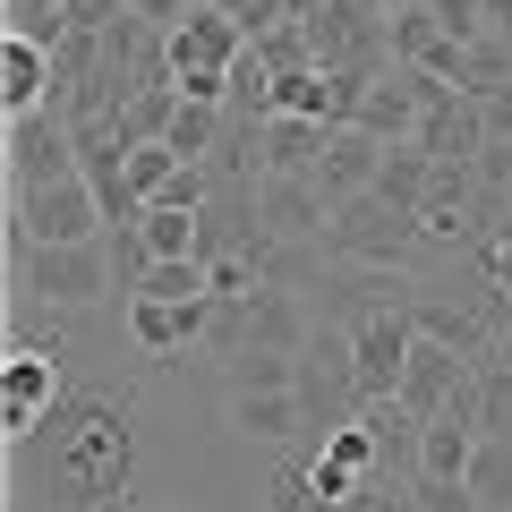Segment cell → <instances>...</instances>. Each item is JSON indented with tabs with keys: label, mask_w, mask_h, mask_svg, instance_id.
Returning a JSON list of instances; mask_svg holds the SVG:
<instances>
[{
	"label": "cell",
	"mask_w": 512,
	"mask_h": 512,
	"mask_svg": "<svg viewBox=\"0 0 512 512\" xmlns=\"http://www.w3.org/2000/svg\"><path fill=\"white\" fill-rule=\"evenodd\" d=\"M9 291L43 299V308H94L111 291V239H35V248H9Z\"/></svg>",
	"instance_id": "1"
},
{
	"label": "cell",
	"mask_w": 512,
	"mask_h": 512,
	"mask_svg": "<svg viewBox=\"0 0 512 512\" xmlns=\"http://www.w3.org/2000/svg\"><path fill=\"white\" fill-rule=\"evenodd\" d=\"M419 214L410 205H393V197H342L333 205V222H325V239L316 248L333 256V265H410V248H419Z\"/></svg>",
	"instance_id": "2"
},
{
	"label": "cell",
	"mask_w": 512,
	"mask_h": 512,
	"mask_svg": "<svg viewBox=\"0 0 512 512\" xmlns=\"http://www.w3.org/2000/svg\"><path fill=\"white\" fill-rule=\"evenodd\" d=\"M52 180H86L77 120H69L60 103L9 111V188H52Z\"/></svg>",
	"instance_id": "3"
},
{
	"label": "cell",
	"mask_w": 512,
	"mask_h": 512,
	"mask_svg": "<svg viewBox=\"0 0 512 512\" xmlns=\"http://www.w3.org/2000/svg\"><path fill=\"white\" fill-rule=\"evenodd\" d=\"M410 350H419L410 299H384V308H359V316H350V367H359V402H393V393H402Z\"/></svg>",
	"instance_id": "4"
},
{
	"label": "cell",
	"mask_w": 512,
	"mask_h": 512,
	"mask_svg": "<svg viewBox=\"0 0 512 512\" xmlns=\"http://www.w3.org/2000/svg\"><path fill=\"white\" fill-rule=\"evenodd\" d=\"M103 231V197L94 180H52V188H9V248H35V239H94Z\"/></svg>",
	"instance_id": "5"
},
{
	"label": "cell",
	"mask_w": 512,
	"mask_h": 512,
	"mask_svg": "<svg viewBox=\"0 0 512 512\" xmlns=\"http://www.w3.org/2000/svg\"><path fill=\"white\" fill-rule=\"evenodd\" d=\"M60 350H9L0 359V427H9V444H26L43 419L60 410Z\"/></svg>",
	"instance_id": "6"
},
{
	"label": "cell",
	"mask_w": 512,
	"mask_h": 512,
	"mask_svg": "<svg viewBox=\"0 0 512 512\" xmlns=\"http://www.w3.org/2000/svg\"><path fill=\"white\" fill-rule=\"evenodd\" d=\"M248 18H231V9H214V0H197L180 26H163V60L171 69H239L248 60Z\"/></svg>",
	"instance_id": "7"
},
{
	"label": "cell",
	"mask_w": 512,
	"mask_h": 512,
	"mask_svg": "<svg viewBox=\"0 0 512 512\" xmlns=\"http://www.w3.org/2000/svg\"><path fill=\"white\" fill-rule=\"evenodd\" d=\"M256 222H265V239H325V222H333V197H325V180L316 171H265L256 180Z\"/></svg>",
	"instance_id": "8"
},
{
	"label": "cell",
	"mask_w": 512,
	"mask_h": 512,
	"mask_svg": "<svg viewBox=\"0 0 512 512\" xmlns=\"http://www.w3.org/2000/svg\"><path fill=\"white\" fill-rule=\"evenodd\" d=\"M128 333L154 359H188L214 333V299H128Z\"/></svg>",
	"instance_id": "9"
},
{
	"label": "cell",
	"mask_w": 512,
	"mask_h": 512,
	"mask_svg": "<svg viewBox=\"0 0 512 512\" xmlns=\"http://www.w3.org/2000/svg\"><path fill=\"white\" fill-rule=\"evenodd\" d=\"M478 376V359H461L453 342H427L419 333V350H410V367H402V393L393 402L410 410V419H436V410H453V393Z\"/></svg>",
	"instance_id": "10"
},
{
	"label": "cell",
	"mask_w": 512,
	"mask_h": 512,
	"mask_svg": "<svg viewBox=\"0 0 512 512\" xmlns=\"http://www.w3.org/2000/svg\"><path fill=\"white\" fill-rule=\"evenodd\" d=\"M222 427L248 444H282L308 427V402H299V384H256V393H222Z\"/></svg>",
	"instance_id": "11"
},
{
	"label": "cell",
	"mask_w": 512,
	"mask_h": 512,
	"mask_svg": "<svg viewBox=\"0 0 512 512\" xmlns=\"http://www.w3.org/2000/svg\"><path fill=\"white\" fill-rule=\"evenodd\" d=\"M60 60H52V43H26V35H9L0 43V103L9 111H35V103H60Z\"/></svg>",
	"instance_id": "12"
},
{
	"label": "cell",
	"mask_w": 512,
	"mask_h": 512,
	"mask_svg": "<svg viewBox=\"0 0 512 512\" xmlns=\"http://www.w3.org/2000/svg\"><path fill=\"white\" fill-rule=\"evenodd\" d=\"M470 453H478L470 410H436V419L419 427V478H470Z\"/></svg>",
	"instance_id": "13"
},
{
	"label": "cell",
	"mask_w": 512,
	"mask_h": 512,
	"mask_svg": "<svg viewBox=\"0 0 512 512\" xmlns=\"http://www.w3.org/2000/svg\"><path fill=\"white\" fill-rule=\"evenodd\" d=\"M427 188H436V154H427L419 137H393V146H384V171H376V197H393V205L419 214Z\"/></svg>",
	"instance_id": "14"
},
{
	"label": "cell",
	"mask_w": 512,
	"mask_h": 512,
	"mask_svg": "<svg viewBox=\"0 0 512 512\" xmlns=\"http://www.w3.org/2000/svg\"><path fill=\"white\" fill-rule=\"evenodd\" d=\"M128 299H214V265L205 256H154L146 274L128 282Z\"/></svg>",
	"instance_id": "15"
},
{
	"label": "cell",
	"mask_w": 512,
	"mask_h": 512,
	"mask_svg": "<svg viewBox=\"0 0 512 512\" xmlns=\"http://www.w3.org/2000/svg\"><path fill=\"white\" fill-rule=\"evenodd\" d=\"M470 487H478V504H487V512H512V444H504V436H478Z\"/></svg>",
	"instance_id": "16"
},
{
	"label": "cell",
	"mask_w": 512,
	"mask_h": 512,
	"mask_svg": "<svg viewBox=\"0 0 512 512\" xmlns=\"http://www.w3.org/2000/svg\"><path fill=\"white\" fill-rule=\"evenodd\" d=\"M137 239H146V265H154V256H197V214H180V205H146Z\"/></svg>",
	"instance_id": "17"
},
{
	"label": "cell",
	"mask_w": 512,
	"mask_h": 512,
	"mask_svg": "<svg viewBox=\"0 0 512 512\" xmlns=\"http://www.w3.org/2000/svg\"><path fill=\"white\" fill-rule=\"evenodd\" d=\"M342 512H419V478H384V470H367L359 495H350Z\"/></svg>",
	"instance_id": "18"
},
{
	"label": "cell",
	"mask_w": 512,
	"mask_h": 512,
	"mask_svg": "<svg viewBox=\"0 0 512 512\" xmlns=\"http://www.w3.org/2000/svg\"><path fill=\"white\" fill-rule=\"evenodd\" d=\"M470 256H478V265H487V274H495V282L512 291V205H504V214L487 222V231H478V248H470Z\"/></svg>",
	"instance_id": "19"
},
{
	"label": "cell",
	"mask_w": 512,
	"mask_h": 512,
	"mask_svg": "<svg viewBox=\"0 0 512 512\" xmlns=\"http://www.w3.org/2000/svg\"><path fill=\"white\" fill-rule=\"evenodd\" d=\"M419 512H487L470 478H419Z\"/></svg>",
	"instance_id": "20"
},
{
	"label": "cell",
	"mask_w": 512,
	"mask_h": 512,
	"mask_svg": "<svg viewBox=\"0 0 512 512\" xmlns=\"http://www.w3.org/2000/svg\"><path fill=\"white\" fill-rule=\"evenodd\" d=\"M427 9H436V26L453 43H478V26H487V0H427Z\"/></svg>",
	"instance_id": "21"
},
{
	"label": "cell",
	"mask_w": 512,
	"mask_h": 512,
	"mask_svg": "<svg viewBox=\"0 0 512 512\" xmlns=\"http://www.w3.org/2000/svg\"><path fill=\"white\" fill-rule=\"evenodd\" d=\"M274 512H325L316 478H308V470H282V478H274Z\"/></svg>",
	"instance_id": "22"
},
{
	"label": "cell",
	"mask_w": 512,
	"mask_h": 512,
	"mask_svg": "<svg viewBox=\"0 0 512 512\" xmlns=\"http://www.w3.org/2000/svg\"><path fill=\"white\" fill-rule=\"evenodd\" d=\"M188 103H231V69H171Z\"/></svg>",
	"instance_id": "23"
},
{
	"label": "cell",
	"mask_w": 512,
	"mask_h": 512,
	"mask_svg": "<svg viewBox=\"0 0 512 512\" xmlns=\"http://www.w3.org/2000/svg\"><path fill=\"white\" fill-rule=\"evenodd\" d=\"M120 9H137L146 26H180L188 9H197V0H120Z\"/></svg>",
	"instance_id": "24"
},
{
	"label": "cell",
	"mask_w": 512,
	"mask_h": 512,
	"mask_svg": "<svg viewBox=\"0 0 512 512\" xmlns=\"http://www.w3.org/2000/svg\"><path fill=\"white\" fill-rule=\"evenodd\" d=\"M487 18H495V26H504V35H512V0H487Z\"/></svg>",
	"instance_id": "25"
},
{
	"label": "cell",
	"mask_w": 512,
	"mask_h": 512,
	"mask_svg": "<svg viewBox=\"0 0 512 512\" xmlns=\"http://www.w3.org/2000/svg\"><path fill=\"white\" fill-rule=\"evenodd\" d=\"M384 9H427V0H384Z\"/></svg>",
	"instance_id": "26"
},
{
	"label": "cell",
	"mask_w": 512,
	"mask_h": 512,
	"mask_svg": "<svg viewBox=\"0 0 512 512\" xmlns=\"http://www.w3.org/2000/svg\"><path fill=\"white\" fill-rule=\"evenodd\" d=\"M504 359H512V333H504Z\"/></svg>",
	"instance_id": "27"
}]
</instances>
